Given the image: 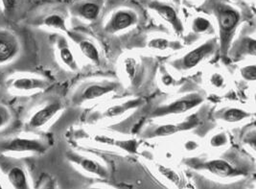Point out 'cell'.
Wrapping results in <instances>:
<instances>
[{
  "instance_id": "277c9868",
  "label": "cell",
  "mask_w": 256,
  "mask_h": 189,
  "mask_svg": "<svg viewBox=\"0 0 256 189\" xmlns=\"http://www.w3.org/2000/svg\"><path fill=\"white\" fill-rule=\"evenodd\" d=\"M7 178L9 183L14 189H29L28 181L24 170L18 165L12 166L7 172Z\"/></svg>"
},
{
  "instance_id": "30bf717a",
  "label": "cell",
  "mask_w": 256,
  "mask_h": 189,
  "mask_svg": "<svg viewBox=\"0 0 256 189\" xmlns=\"http://www.w3.org/2000/svg\"><path fill=\"white\" fill-rule=\"evenodd\" d=\"M239 21V15L231 10L225 11L221 14L220 24L224 31H230L237 24Z\"/></svg>"
},
{
  "instance_id": "8fae6325",
  "label": "cell",
  "mask_w": 256,
  "mask_h": 189,
  "mask_svg": "<svg viewBox=\"0 0 256 189\" xmlns=\"http://www.w3.org/2000/svg\"><path fill=\"white\" fill-rule=\"evenodd\" d=\"M80 49L82 53L85 55L86 58L93 62H98L99 61V52L97 48L95 47L94 44L87 41H83L80 43Z\"/></svg>"
},
{
  "instance_id": "2e32d148",
  "label": "cell",
  "mask_w": 256,
  "mask_h": 189,
  "mask_svg": "<svg viewBox=\"0 0 256 189\" xmlns=\"http://www.w3.org/2000/svg\"><path fill=\"white\" fill-rule=\"evenodd\" d=\"M247 115L248 114L241 109L231 108V109H228V111L225 113V119L228 122H237L247 117Z\"/></svg>"
},
{
  "instance_id": "603a6c76",
  "label": "cell",
  "mask_w": 256,
  "mask_h": 189,
  "mask_svg": "<svg viewBox=\"0 0 256 189\" xmlns=\"http://www.w3.org/2000/svg\"><path fill=\"white\" fill-rule=\"evenodd\" d=\"M1 2L6 13H10L11 11H13L17 4V0H1Z\"/></svg>"
},
{
  "instance_id": "7a4b0ae2",
  "label": "cell",
  "mask_w": 256,
  "mask_h": 189,
  "mask_svg": "<svg viewBox=\"0 0 256 189\" xmlns=\"http://www.w3.org/2000/svg\"><path fill=\"white\" fill-rule=\"evenodd\" d=\"M20 51V44L11 32L0 30V64L12 61Z\"/></svg>"
},
{
  "instance_id": "e0dca14e",
  "label": "cell",
  "mask_w": 256,
  "mask_h": 189,
  "mask_svg": "<svg viewBox=\"0 0 256 189\" xmlns=\"http://www.w3.org/2000/svg\"><path fill=\"white\" fill-rule=\"evenodd\" d=\"M44 23H45V25L50 26V27L59 28V29L65 30V24H64L63 19L58 15H52V16L48 17L44 21Z\"/></svg>"
},
{
  "instance_id": "7402d4cb",
  "label": "cell",
  "mask_w": 256,
  "mask_h": 189,
  "mask_svg": "<svg viewBox=\"0 0 256 189\" xmlns=\"http://www.w3.org/2000/svg\"><path fill=\"white\" fill-rule=\"evenodd\" d=\"M9 119H10L9 111L5 107L0 106V129L3 128L9 122Z\"/></svg>"
},
{
  "instance_id": "484cf974",
  "label": "cell",
  "mask_w": 256,
  "mask_h": 189,
  "mask_svg": "<svg viewBox=\"0 0 256 189\" xmlns=\"http://www.w3.org/2000/svg\"><path fill=\"white\" fill-rule=\"evenodd\" d=\"M224 142H225V137L222 135L215 136V137L212 139V141H211L212 145H214V146H220V145H222Z\"/></svg>"
},
{
  "instance_id": "6da1fadb",
  "label": "cell",
  "mask_w": 256,
  "mask_h": 189,
  "mask_svg": "<svg viewBox=\"0 0 256 189\" xmlns=\"http://www.w3.org/2000/svg\"><path fill=\"white\" fill-rule=\"evenodd\" d=\"M45 149L44 145L35 139L16 137L9 141H6L0 145V151L2 152H14V153H23V152H37L40 153Z\"/></svg>"
},
{
  "instance_id": "8992f818",
  "label": "cell",
  "mask_w": 256,
  "mask_h": 189,
  "mask_svg": "<svg viewBox=\"0 0 256 189\" xmlns=\"http://www.w3.org/2000/svg\"><path fill=\"white\" fill-rule=\"evenodd\" d=\"M46 84L42 80H39L36 78H29V77H20L16 79L13 83L14 88L21 91H28L37 88H43L45 87Z\"/></svg>"
},
{
  "instance_id": "ac0fdd59",
  "label": "cell",
  "mask_w": 256,
  "mask_h": 189,
  "mask_svg": "<svg viewBox=\"0 0 256 189\" xmlns=\"http://www.w3.org/2000/svg\"><path fill=\"white\" fill-rule=\"evenodd\" d=\"M159 14L168 21L172 22L174 25L177 23V15L175 11L170 7H161L158 9Z\"/></svg>"
},
{
  "instance_id": "52a82bcc",
  "label": "cell",
  "mask_w": 256,
  "mask_h": 189,
  "mask_svg": "<svg viewBox=\"0 0 256 189\" xmlns=\"http://www.w3.org/2000/svg\"><path fill=\"white\" fill-rule=\"evenodd\" d=\"M211 49H212V46L210 44H204L200 47H198L197 49L193 50L189 54L186 55V57L184 58V61H183L184 65L188 68L197 65L199 62L211 51Z\"/></svg>"
},
{
  "instance_id": "ba28073f",
  "label": "cell",
  "mask_w": 256,
  "mask_h": 189,
  "mask_svg": "<svg viewBox=\"0 0 256 189\" xmlns=\"http://www.w3.org/2000/svg\"><path fill=\"white\" fill-rule=\"evenodd\" d=\"M207 168L213 174L220 176V177H228L232 174L233 169L228 164V162L224 161H213L207 164Z\"/></svg>"
},
{
  "instance_id": "9c48e42d",
  "label": "cell",
  "mask_w": 256,
  "mask_h": 189,
  "mask_svg": "<svg viewBox=\"0 0 256 189\" xmlns=\"http://www.w3.org/2000/svg\"><path fill=\"white\" fill-rule=\"evenodd\" d=\"M112 89H113V87H111V86L98 85V84L89 85L88 87L85 88V91L83 92L82 97L85 100H92V99L98 98L100 96H103L104 94L108 93Z\"/></svg>"
},
{
  "instance_id": "cb8c5ba5",
  "label": "cell",
  "mask_w": 256,
  "mask_h": 189,
  "mask_svg": "<svg viewBox=\"0 0 256 189\" xmlns=\"http://www.w3.org/2000/svg\"><path fill=\"white\" fill-rule=\"evenodd\" d=\"M195 26H196L198 31L202 32V31H205L208 28L209 22L206 20L202 19V18H199V19H197L195 21Z\"/></svg>"
},
{
  "instance_id": "d4e9b609",
  "label": "cell",
  "mask_w": 256,
  "mask_h": 189,
  "mask_svg": "<svg viewBox=\"0 0 256 189\" xmlns=\"http://www.w3.org/2000/svg\"><path fill=\"white\" fill-rule=\"evenodd\" d=\"M123 110H124V107H122V106H117V107L110 108V109L107 111V114H109V115H111V116H114V115L120 114Z\"/></svg>"
},
{
  "instance_id": "44dd1931",
  "label": "cell",
  "mask_w": 256,
  "mask_h": 189,
  "mask_svg": "<svg viewBox=\"0 0 256 189\" xmlns=\"http://www.w3.org/2000/svg\"><path fill=\"white\" fill-rule=\"evenodd\" d=\"M242 74L245 78L249 79V80H256V65H251V66H247L246 68H244L242 70Z\"/></svg>"
},
{
  "instance_id": "ffe728a7",
  "label": "cell",
  "mask_w": 256,
  "mask_h": 189,
  "mask_svg": "<svg viewBox=\"0 0 256 189\" xmlns=\"http://www.w3.org/2000/svg\"><path fill=\"white\" fill-rule=\"evenodd\" d=\"M169 45V42L164 40V39H157V40H153L150 42V46L157 48V49H165L167 48Z\"/></svg>"
},
{
  "instance_id": "5b68a950",
  "label": "cell",
  "mask_w": 256,
  "mask_h": 189,
  "mask_svg": "<svg viewBox=\"0 0 256 189\" xmlns=\"http://www.w3.org/2000/svg\"><path fill=\"white\" fill-rule=\"evenodd\" d=\"M200 103V100H183L173 103L167 108H161L156 112V114H168V113H181L190 108L196 107Z\"/></svg>"
},
{
  "instance_id": "4316f807",
  "label": "cell",
  "mask_w": 256,
  "mask_h": 189,
  "mask_svg": "<svg viewBox=\"0 0 256 189\" xmlns=\"http://www.w3.org/2000/svg\"><path fill=\"white\" fill-rule=\"evenodd\" d=\"M166 78H167V80H166L165 78H163V82H164L166 84H169L171 82H172V78H171V77H166Z\"/></svg>"
},
{
  "instance_id": "4fadbf2b",
  "label": "cell",
  "mask_w": 256,
  "mask_h": 189,
  "mask_svg": "<svg viewBox=\"0 0 256 189\" xmlns=\"http://www.w3.org/2000/svg\"><path fill=\"white\" fill-rule=\"evenodd\" d=\"M133 22V19L129 14L118 13L114 18L113 27L115 30H121L130 26Z\"/></svg>"
},
{
  "instance_id": "d6986e66",
  "label": "cell",
  "mask_w": 256,
  "mask_h": 189,
  "mask_svg": "<svg viewBox=\"0 0 256 189\" xmlns=\"http://www.w3.org/2000/svg\"><path fill=\"white\" fill-rule=\"evenodd\" d=\"M179 131V128L175 125H164L157 130V135H168L175 134Z\"/></svg>"
},
{
  "instance_id": "7c38bea8",
  "label": "cell",
  "mask_w": 256,
  "mask_h": 189,
  "mask_svg": "<svg viewBox=\"0 0 256 189\" xmlns=\"http://www.w3.org/2000/svg\"><path fill=\"white\" fill-rule=\"evenodd\" d=\"M80 164H81V166H82V168L84 170L89 172V173L98 175L100 177H105L106 176V171L97 162H95L94 161L85 159V160L81 161Z\"/></svg>"
},
{
  "instance_id": "3957f363",
  "label": "cell",
  "mask_w": 256,
  "mask_h": 189,
  "mask_svg": "<svg viewBox=\"0 0 256 189\" xmlns=\"http://www.w3.org/2000/svg\"><path fill=\"white\" fill-rule=\"evenodd\" d=\"M60 105L59 103H52L48 106L38 110L30 119L29 126L32 129L39 128L45 125L59 110Z\"/></svg>"
},
{
  "instance_id": "9a60e30c",
  "label": "cell",
  "mask_w": 256,
  "mask_h": 189,
  "mask_svg": "<svg viewBox=\"0 0 256 189\" xmlns=\"http://www.w3.org/2000/svg\"><path fill=\"white\" fill-rule=\"evenodd\" d=\"M59 55H60V59L62 60V62L68 65L70 68L75 69L76 68V63H75V60L72 52L70 51L69 48H67L66 46H62L60 47L59 50Z\"/></svg>"
},
{
  "instance_id": "83f0119b",
  "label": "cell",
  "mask_w": 256,
  "mask_h": 189,
  "mask_svg": "<svg viewBox=\"0 0 256 189\" xmlns=\"http://www.w3.org/2000/svg\"><path fill=\"white\" fill-rule=\"evenodd\" d=\"M0 189H1V185H0Z\"/></svg>"
},
{
  "instance_id": "5bb4252c",
  "label": "cell",
  "mask_w": 256,
  "mask_h": 189,
  "mask_svg": "<svg viewBox=\"0 0 256 189\" xmlns=\"http://www.w3.org/2000/svg\"><path fill=\"white\" fill-rule=\"evenodd\" d=\"M99 7L94 3H86L80 9L81 15L87 20H95L99 15Z\"/></svg>"
}]
</instances>
